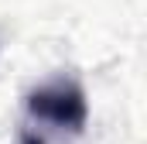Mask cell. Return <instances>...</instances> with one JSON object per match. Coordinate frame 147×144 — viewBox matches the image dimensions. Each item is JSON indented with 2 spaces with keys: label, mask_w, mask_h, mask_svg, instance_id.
<instances>
[{
  "label": "cell",
  "mask_w": 147,
  "mask_h": 144,
  "mask_svg": "<svg viewBox=\"0 0 147 144\" xmlns=\"http://www.w3.org/2000/svg\"><path fill=\"white\" fill-rule=\"evenodd\" d=\"M28 110V130H45V134H82L89 120V103L82 86L72 79H51L41 82L24 96Z\"/></svg>",
  "instance_id": "cell-1"
}]
</instances>
